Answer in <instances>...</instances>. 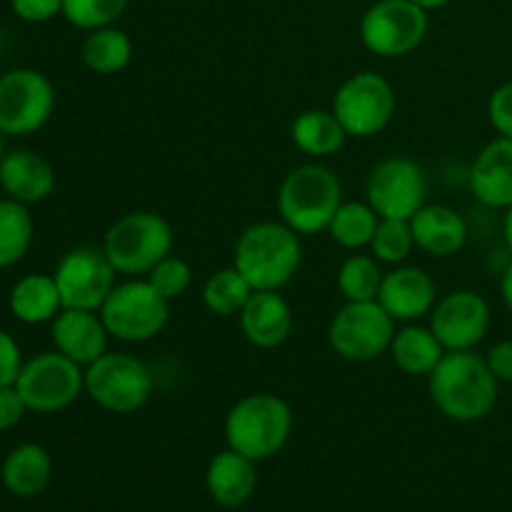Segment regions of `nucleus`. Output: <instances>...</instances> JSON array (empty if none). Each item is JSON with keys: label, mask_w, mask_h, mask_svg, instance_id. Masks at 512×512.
Instances as JSON below:
<instances>
[{"label": "nucleus", "mask_w": 512, "mask_h": 512, "mask_svg": "<svg viewBox=\"0 0 512 512\" xmlns=\"http://www.w3.org/2000/svg\"><path fill=\"white\" fill-rule=\"evenodd\" d=\"M498 385L485 355L475 350L445 353L428 375L430 400L455 423H478L488 418L498 403Z\"/></svg>", "instance_id": "f257e3e1"}, {"label": "nucleus", "mask_w": 512, "mask_h": 512, "mask_svg": "<svg viewBox=\"0 0 512 512\" xmlns=\"http://www.w3.org/2000/svg\"><path fill=\"white\" fill-rule=\"evenodd\" d=\"M303 263L300 235L283 220L248 225L235 243L233 265L253 290H283Z\"/></svg>", "instance_id": "f03ea898"}, {"label": "nucleus", "mask_w": 512, "mask_h": 512, "mask_svg": "<svg viewBox=\"0 0 512 512\" xmlns=\"http://www.w3.org/2000/svg\"><path fill=\"white\" fill-rule=\"evenodd\" d=\"M293 433V410L275 393H250L225 415V443L245 458L268 460Z\"/></svg>", "instance_id": "7ed1b4c3"}, {"label": "nucleus", "mask_w": 512, "mask_h": 512, "mask_svg": "<svg viewBox=\"0 0 512 512\" xmlns=\"http://www.w3.org/2000/svg\"><path fill=\"white\" fill-rule=\"evenodd\" d=\"M340 203L343 185L328 165L320 163L298 165L278 188L280 220L298 235H318L328 230Z\"/></svg>", "instance_id": "20e7f679"}, {"label": "nucleus", "mask_w": 512, "mask_h": 512, "mask_svg": "<svg viewBox=\"0 0 512 512\" xmlns=\"http://www.w3.org/2000/svg\"><path fill=\"white\" fill-rule=\"evenodd\" d=\"M173 250V228L153 210H133L108 228L103 253L118 275L140 278L148 275Z\"/></svg>", "instance_id": "39448f33"}, {"label": "nucleus", "mask_w": 512, "mask_h": 512, "mask_svg": "<svg viewBox=\"0 0 512 512\" xmlns=\"http://www.w3.org/2000/svg\"><path fill=\"white\" fill-rule=\"evenodd\" d=\"M98 313L110 338L123 343H148L168 325L170 300H165L145 278H128L110 290Z\"/></svg>", "instance_id": "423d86ee"}, {"label": "nucleus", "mask_w": 512, "mask_h": 512, "mask_svg": "<svg viewBox=\"0 0 512 512\" xmlns=\"http://www.w3.org/2000/svg\"><path fill=\"white\" fill-rule=\"evenodd\" d=\"M153 390V370L135 355L108 350L85 368V395L108 413H135L148 403Z\"/></svg>", "instance_id": "0eeeda50"}, {"label": "nucleus", "mask_w": 512, "mask_h": 512, "mask_svg": "<svg viewBox=\"0 0 512 512\" xmlns=\"http://www.w3.org/2000/svg\"><path fill=\"white\" fill-rule=\"evenodd\" d=\"M15 388L28 413L53 415L85 393V368L58 350H48L25 360Z\"/></svg>", "instance_id": "6e6552de"}, {"label": "nucleus", "mask_w": 512, "mask_h": 512, "mask_svg": "<svg viewBox=\"0 0 512 512\" xmlns=\"http://www.w3.org/2000/svg\"><path fill=\"white\" fill-rule=\"evenodd\" d=\"M395 320L378 300L348 303L333 315L328 325V343L338 358L348 363H370L390 350Z\"/></svg>", "instance_id": "1a4fd4ad"}, {"label": "nucleus", "mask_w": 512, "mask_h": 512, "mask_svg": "<svg viewBox=\"0 0 512 512\" xmlns=\"http://www.w3.org/2000/svg\"><path fill=\"white\" fill-rule=\"evenodd\" d=\"M398 98L388 78L363 70L340 83L333 95V113L350 138H373L393 120Z\"/></svg>", "instance_id": "9d476101"}, {"label": "nucleus", "mask_w": 512, "mask_h": 512, "mask_svg": "<svg viewBox=\"0 0 512 512\" xmlns=\"http://www.w3.org/2000/svg\"><path fill=\"white\" fill-rule=\"evenodd\" d=\"M428 35V10L413 0H375L360 20V40L380 58L410 55Z\"/></svg>", "instance_id": "9b49d317"}, {"label": "nucleus", "mask_w": 512, "mask_h": 512, "mask_svg": "<svg viewBox=\"0 0 512 512\" xmlns=\"http://www.w3.org/2000/svg\"><path fill=\"white\" fill-rule=\"evenodd\" d=\"M55 110V88L35 68H13L0 75V130L23 138L43 128Z\"/></svg>", "instance_id": "f8f14e48"}, {"label": "nucleus", "mask_w": 512, "mask_h": 512, "mask_svg": "<svg viewBox=\"0 0 512 512\" xmlns=\"http://www.w3.org/2000/svg\"><path fill=\"white\" fill-rule=\"evenodd\" d=\"M365 200L380 218L410 220L428 203V175L413 158H385L370 170Z\"/></svg>", "instance_id": "ddd939ff"}, {"label": "nucleus", "mask_w": 512, "mask_h": 512, "mask_svg": "<svg viewBox=\"0 0 512 512\" xmlns=\"http://www.w3.org/2000/svg\"><path fill=\"white\" fill-rule=\"evenodd\" d=\"M53 278L58 283L63 308L100 310L110 290L118 285V270L105 258L103 248L80 245L58 260Z\"/></svg>", "instance_id": "4468645a"}, {"label": "nucleus", "mask_w": 512, "mask_h": 512, "mask_svg": "<svg viewBox=\"0 0 512 512\" xmlns=\"http://www.w3.org/2000/svg\"><path fill=\"white\" fill-rule=\"evenodd\" d=\"M430 330L448 353L473 350L485 340L490 330V305L475 290H453L438 298L430 310Z\"/></svg>", "instance_id": "2eb2a0df"}, {"label": "nucleus", "mask_w": 512, "mask_h": 512, "mask_svg": "<svg viewBox=\"0 0 512 512\" xmlns=\"http://www.w3.org/2000/svg\"><path fill=\"white\" fill-rule=\"evenodd\" d=\"M378 303L395 323H418L420 318H428L438 303V285L418 265H395L385 273Z\"/></svg>", "instance_id": "dca6fc26"}, {"label": "nucleus", "mask_w": 512, "mask_h": 512, "mask_svg": "<svg viewBox=\"0 0 512 512\" xmlns=\"http://www.w3.org/2000/svg\"><path fill=\"white\" fill-rule=\"evenodd\" d=\"M50 338L58 353L88 368L100 355L108 353L110 333L98 310L63 308L50 323Z\"/></svg>", "instance_id": "f3484780"}, {"label": "nucleus", "mask_w": 512, "mask_h": 512, "mask_svg": "<svg viewBox=\"0 0 512 512\" xmlns=\"http://www.w3.org/2000/svg\"><path fill=\"white\" fill-rule=\"evenodd\" d=\"M473 198L490 210L512 205V140L498 135L478 155L468 173Z\"/></svg>", "instance_id": "a211bd4d"}, {"label": "nucleus", "mask_w": 512, "mask_h": 512, "mask_svg": "<svg viewBox=\"0 0 512 512\" xmlns=\"http://www.w3.org/2000/svg\"><path fill=\"white\" fill-rule=\"evenodd\" d=\"M0 190L5 198L23 205L43 203L55 190L53 165L35 150H5L0 158Z\"/></svg>", "instance_id": "6ab92c4d"}, {"label": "nucleus", "mask_w": 512, "mask_h": 512, "mask_svg": "<svg viewBox=\"0 0 512 512\" xmlns=\"http://www.w3.org/2000/svg\"><path fill=\"white\" fill-rule=\"evenodd\" d=\"M238 320L245 340L260 350L280 348L293 333V310L280 290H255Z\"/></svg>", "instance_id": "aec40b11"}, {"label": "nucleus", "mask_w": 512, "mask_h": 512, "mask_svg": "<svg viewBox=\"0 0 512 512\" xmlns=\"http://www.w3.org/2000/svg\"><path fill=\"white\" fill-rule=\"evenodd\" d=\"M415 248L423 250L430 258H450L458 255L468 243V223L463 215L450 205L425 203L410 218Z\"/></svg>", "instance_id": "412c9836"}, {"label": "nucleus", "mask_w": 512, "mask_h": 512, "mask_svg": "<svg viewBox=\"0 0 512 512\" xmlns=\"http://www.w3.org/2000/svg\"><path fill=\"white\" fill-rule=\"evenodd\" d=\"M205 485L208 493L220 508H240L253 498L258 488V470L255 460L245 458L238 450L228 448L213 455L205 470Z\"/></svg>", "instance_id": "4be33fe9"}, {"label": "nucleus", "mask_w": 512, "mask_h": 512, "mask_svg": "<svg viewBox=\"0 0 512 512\" xmlns=\"http://www.w3.org/2000/svg\"><path fill=\"white\" fill-rule=\"evenodd\" d=\"M50 478H53V460L38 443H23L13 448L0 468L5 490L15 498H35L48 488Z\"/></svg>", "instance_id": "5701e85b"}, {"label": "nucleus", "mask_w": 512, "mask_h": 512, "mask_svg": "<svg viewBox=\"0 0 512 512\" xmlns=\"http://www.w3.org/2000/svg\"><path fill=\"white\" fill-rule=\"evenodd\" d=\"M8 308L18 323L43 325L53 323L55 315L63 310V298L53 275L30 273L10 288Z\"/></svg>", "instance_id": "b1692460"}, {"label": "nucleus", "mask_w": 512, "mask_h": 512, "mask_svg": "<svg viewBox=\"0 0 512 512\" xmlns=\"http://www.w3.org/2000/svg\"><path fill=\"white\" fill-rule=\"evenodd\" d=\"M388 353L395 368L403 370L405 375H425L428 378L448 350L440 345L430 325L405 323L403 328L395 330Z\"/></svg>", "instance_id": "393cba45"}, {"label": "nucleus", "mask_w": 512, "mask_h": 512, "mask_svg": "<svg viewBox=\"0 0 512 512\" xmlns=\"http://www.w3.org/2000/svg\"><path fill=\"white\" fill-rule=\"evenodd\" d=\"M350 135L335 118L333 110H303L290 125V140L308 158H330L345 145Z\"/></svg>", "instance_id": "a878e982"}, {"label": "nucleus", "mask_w": 512, "mask_h": 512, "mask_svg": "<svg viewBox=\"0 0 512 512\" xmlns=\"http://www.w3.org/2000/svg\"><path fill=\"white\" fill-rule=\"evenodd\" d=\"M80 60L95 75H118L133 60V40L118 25L90 30L80 45Z\"/></svg>", "instance_id": "bb28decb"}, {"label": "nucleus", "mask_w": 512, "mask_h": 512, "mask_svg": "<svg viewBox=\"0 0 512 512\" xmlns=\"http://www.w3.org/2000/svg\"><path fill=\"white\" fill-rule=\"evenodd\" d=\"M378 223L380 215L375 213L368 200L365 203H360V200H343L340 208L335 210L333 220H330L328 235L340 248L363 250L370 248V243H373Z\"/></svg>", "instance_id": "cd10ccee"}, {"label": "nucleus", "mask_w": 512, "mask_h": 512, "mask_svg": "<svg viewBox=\"0 0 512 512\" xmlns=\"http://www.w3.org/2000/svg\"><path fill=\"white\" fill-rule=\"evenodd\" d=\"M33 215L30 205L0 198V268H13L33 245Z\"/></svg>", "instance_id": "c85d7f7f"}, {"label": "nucleus", "mask_w": 512, "mask_h": 512, "mask_svg": "<svg viewBox=\"0 0 512 512\" xmlns=\"http://www.w3.org/2000/svg\"><path fill=\"white\" fill-rule=\"evenodd\" d=\"M253 293V285L245 280V275L240 273L235 265H230V268L215 270V273L205 280L203 305L213 315L233 318V315H240V310L245 308V303H248Z\"/></svg>", "instance_id": "c756f323"}, {"label": "nucleus", "mask_w": 512, "mask_h": 512, "mask_svg": "<svg viewBox=\"0 0 512 512\" xmlns=\"http://www.w3.org/2000/svg\"><path fill=\"white\" fill-rule=\"evenodd\" d=\"M383 263L373 253H355L343 260L338 270V290L348 303H365L378 300L380 285H383Z\"/></svg>", "instance_id": "7c9ffc66"}, {"label": "nucleus", "mask_w": 512, "mask_h": 512, "mask_svg": "<svg viewBox=\"0 0 512 512\" xmlns=\"http://www.w3.org/2000/svg\"><path fill=\"white\" fill-rule=\"evenodd\" d=\"M415 250L413 230H410V220L398 218H380L378 230L370 243V253L380 260L383 265H405L410 253Z\"/></svg>", "instance_id": "2f4dec72"}, {"label": "nucleus", "mask_w": 512, "mask_h": 512, "mask_svg": "<svg viewBox=\"0 0 512 512\" xmlns=\"http://www.w3.org/2000/svg\"><path fill=\"white\" fill-rule=\"evenodd\" d=\"M130 0H63V18L75 28L98 30L123 18Z\"/></svg>", "instance_id": "473e14b6"}, {"label": "nucleus", "mask_w": 512, "mask_h": 512, "mask_svg": "<svg viewBox=\"0 0 512 512\" xmlns=\"http://www.w3.org/2000/svg\"><path fill=\"white\" fill-rule=\"evenodd\" d=\"M145 280H148L165 300L173 303V300H178L180 295L190 288V283H193V270H190V265L185 263L183 258L168 255V258L160 260V263L145 275Z\"/></svg>", "instance_id": "72a5a7b5"}, {"label": "nucleus", "mask_w": 512, "mask_h": 512, "mask_svg": "<svg viewBox=\"0 0 512 512\" xmlns=\"http://www.w3.org/2000/svg\"><path fill=\"white\" fill-rule=\"evenodd\" d=\"M488 120L495 133L512 140V80L498 85L488 100Z\"/></svg>", "instance_id": "f704fd0d"}, {"label": "nucleus", "mask_w": 512, "mask_h": 512, "mask_svg": "<svg viewBox=\"0 0 512 512\" xmlns=\"http://www.w3.org/2000/svg\"><path fill=\"white\" fill-rule=\"evenodd\" d=\"M23 365H25V358L18 340H15L8 330H0V388L15 385Z\"/></svg>", "instance_id": "c9c22d12"}, {"label": "nucleus", "mask_w": 512, "mask_h": 512, "mask_svg": "<svg viewBox=\"0 0 512 512\" xmlns=\"http://www.w3.org/2000/svg\"><path fill=\"white\" fill-rule=\"evenodd\" d=\"M10 8L25 23H48L63 15V0H10Z\"/></svg>", "instance_id": "e433bc0d"}, {"label": "nucleus", "mask_w": 512, "mask_h": 512, "mask_svg": "<svg viewBox=\"0 0 512 512\" xmlns=\"http://www.w3.org/2000/svg\"><path fill=\"white\" fill-rule=\"evenodd\" d=\"M25 413H28V408H25L18 388H15V385L0 388V433L13 430L15 425L25 418Z\"/></svg>", "instance_id": "4c0bfd02"}, {"label": "nucleus", "mask_w": 512, "mask_h": 512, "mask_svg": "<svg viewBox=\"0 0 512 512\" xmlns=\"http://www.w3.org/2000/svg\"><path fill=\"white\" fill-rule=\"evenodd\" d=\"M485 363H488L490 373L498 378V383H510L512 385V340H500L485 355Z\"/></svg>", "instance_id": "58836bf2"}, {"label": "nucleus", "mask_w": 512, "mask_h": 512, "mask_svg": "<svg viewBox=\"0 0 512 512\" xmlns=\"http://www.w3.org/2000/svg\"><path fill=\"white\" fill-rule=\"evenodd\" d=\"M500 298H503L505 308L512 313V260L505 265L503 275H500Z\"/></svg>", "instance_id": "ea45409f"}, {"label": "nucleus", "mask_w": 512, "mask_h": 512, "mask_svg": "<svg viewBox=\"0 0 512 512\" xmlns=\"http://www.w3.org/2000/svg\"><path fill=\"white\" fill-rule=\"evenodd\" d=\"M503 238H505V245H508V250L512 253V205L503 215Z\"/></svg>", "instance_id": "a19ab883"}, {"label": "nucleus", "mask_w": 512, "mask_h": 512, "mask_svg": "<svg viewBox=\"0 0 512 512\" xmlns=\"http://www.w3.org/2000/svg\"><path fill=\"white\" fill-rule=\"evenodd\" d=\"M413 3H418L420 8H425L430 13V10L445 8V5H450V3H453V0H413Z\"/></svg>", "instance_id": "79ce46f5"}, {"label": "nucleus", "mask_w": 512, "mask_h": 512, "mask_svg": "<svg viewBox=\"0 0 512 512\" xmlns=\"http://www.w3.org/2000/svg\"><path fill=\"white\" fill-rule=\"evenodd\" d=\"M5 155V135H3V130H0V158H3Z\"/></svg>", "instance_id": "37998d69"}]
</instances>
